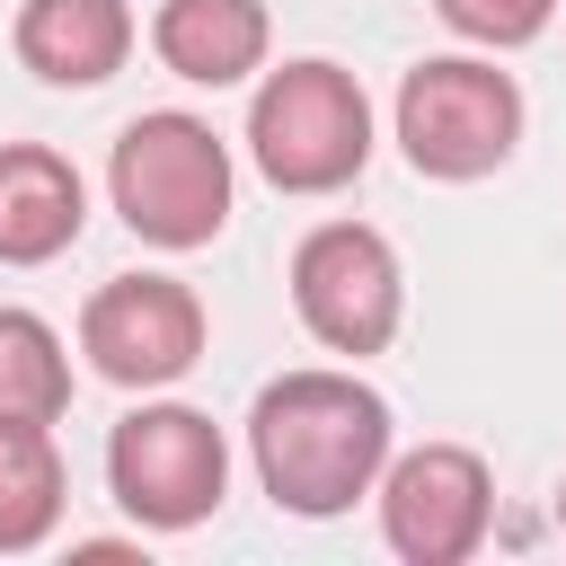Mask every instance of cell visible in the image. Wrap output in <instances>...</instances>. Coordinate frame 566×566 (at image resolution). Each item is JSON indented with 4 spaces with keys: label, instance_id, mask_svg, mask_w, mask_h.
<instances>
[{
    "label": "cell",
    "instance_id": "1",
    "mask_svg": "<svg viewBox=\"0 0 566 566\" xmlns=\"http://www.w3.org/2000/svg\"><path fill=\"white\" fill-rule=\"evenodd\" d=\"M248 451H256V478L283 513L327 522V513H345L354 495L380 486L389 398L363 389L354 371H283L248 407Z\"/></svg>",
    "mask_w": 566,
    "mask_h": 566
},
{
    "label": "cell",
    "instance_id": "2",
    "mask_svg": "<svg viewBox=\"0 0 566 566\" xmlns=\"http://www.w3.org/2000/svg\"><path fill=\"white\" fill-rule=\"evenodd\" d=\"M106 195H115V212H124L133 239H150V248H203L230 221V150H221V133L203 115H177V106L133 115L115 133Z\"/></svg>",
    "mask_w": 566,
    "mask_h": 566
},
{
    "label": "cell",
    "instance_id": "3",
    "mask_svg": "<svg viewBox=\"0 0 566 566\" xmlns=\"http://www.w3.org/2000/svg\"><path fill=\"white\" fill-rule=\"evenodd\" d=\"M248 159L283 195H336L371 159V106L336 62H283L248 97Z\"/></svg>",
    "mask_w": 566,
    "mask_h": 566
},
{
    "label": "cell",
    "instance_id": "4",
    "mask_svg": "<svg viewBox=\"0 0 566 566\" xmlns=\"http://www.w3.org/2000/svg\"><path fill=\"white\" fill-rule=\"evenodd\" d=\"M522 142V88L495 71V62H469V53H442V62H416L398 80V150L416 177H486L504 168Z\"/></svg>",
    "mask_w": 566,
    "mask_h": 566
},
{
    "label": "cell",
    "instance_id": "5",
    "mask_svg": "<svg viewBox=\"0 0 566 566\" xmlns=\"http://www.w3.org/2000/svg\"><path fill=\"white\" fill-rule=\"evenodd\" d=\"M292 310L327 354H380L407 318V274L398 248L363 221H318L292 248Z\"/></svg>",
    "mask_w": 566,
    "mask_h": 566
},
{
    "label": "cell",
    "instance_id": "6",
    "mask_svg": "<svg viewBox=\"0 0 566 566\" xmlns=\"http://www.w3.org/2000/svg\"><path fill=\"white\" fill-rule=\"evenodd\" d=\"M106 486L142 531H195L230 486V451L195 407H133L106 433Z\"/></svg>",
    "mask_w": 566,
    "mask_h": 566
},
{
    "label": "cell",
    "instance_id": "7",
    "mask_svg": "<svg viewBox=\"0 0 566 566\" xmlns=\"http://www.w3.org/2000/svg\"><path fill=\"white\" fill-rule=\"evenodd\" d=\"M80 354L115 389H168L203 354V301L177 274H115L80 310Z\"/></svg>",
    "mask_w": 566,
    "mask_h": 566
},
{
    "label": "cell",
    "instance_id": "8",
    "mask_svg": "<svg viewBox=\"0 0 566 566\" xmlns=\"http://www.w3.org/2000/svg\"><path fill=\"white\" fill-rule=\"evenodd\" d=\"M486 522H495V478H486L478 451L424 442V451H407V460L380 469V539L407 566H460V557H478Z\"/></svg>",
    "mask_w": 566,
    "mask_h": 566
},
{
    "label": "cell",
    "instance_id": "9",
    "mask_svg": "<svg viewBox=\"0 0 566 566\" xmlns=\"http://www.w3.org/2000/svg\"><path fill=\"white\" fill-rule=\"evenodd\" d=\"M88 186L44 142H0V265H44L80 239Z\"/></svg>",
    "mask_w": 566,
    "mask_h": 566
},
{
    "label": "cell",
    "instance_id": "10",
    "mask_svg": "<svg viewBox=\"0 0 566 566\" xmlns=\"http://www.w3.org/2000/svg\"><path fill=\"white\" fill-rule=\"evenodd\" d=\"M133 53V9L124 0H27L18 9V62L53 88H97Z\"/></svg>",
    "mask_w": 566,
    "mask_h": 566
},
{
    "label": "cell",
    "instance_id": "11",
    "mask_svg": "<svg viewBox=\"0 0 566 566\" xmlns=\"http://www.w3.org/2000/svg\"><path fill=\"white\" fill-rule=\"evenodd\" d=\"M265 0H159L150 18V44L177 80L195 88H230L248 71H265Z\"/></svg>",
    "mask_w": 566,
    "mask_h": 566
},
{
    "label": "cell",
    "instance_id": "12",
    "mask_svg": "<svg viewBox=\"0 0 566 566\" xmlns=\"http://www.w3.org/2000/svg\"><path fill=\"white\" fill-rule=\"evenodd\" d=\"M62 495H71V478H62L53 433L44 424H0V557L44 548L53 522H62Z\"/></svg>",
    "mask_w": 566,
    "mask_h": 566
},
{
    "label": "cell",
    "instance_id": "13",
    "mask_svg": "<svg viewBox=\"0 0 566 566\" xmlns=\"http://www.w3.org/2000/svg\"><path fill=\"white\" fill-rule=\"evenodd\" d=\"M71 407V354L35 310H0V424H53Z\"/></svg>",
    "mask_w": 566,
    "mask_h": 566
},
{
    "label": "cell",
    "instance_id": "14",
    "mask_svg": "<svg viewBox=\"0 0 566 566\" xmlns=\"http://www.w3.org/2000/svg\"><path fill=\"white\" fill-rule=\"evenodd\" d=\"M433 9H442L451 35H469V44H486V53H513V44H531V35L557 18V0H433Z\"/></svg>",
    "mask_w": 566,
    "mask_h": 566
},
{
    "label": "cell",
    "instance_id": "15",
    "mask_svg": "<svg viewBox=\"0 0 566 566\" xmlns=\"http://www.w3.org/2000/svg\"><path fill=\"white\" fill-rule=\"evenodd\" d=\"M557 531H566V486H557Z\"/></svg>",
    "mask_w": 566,
    "mask_h": 566
}]
</instances>
